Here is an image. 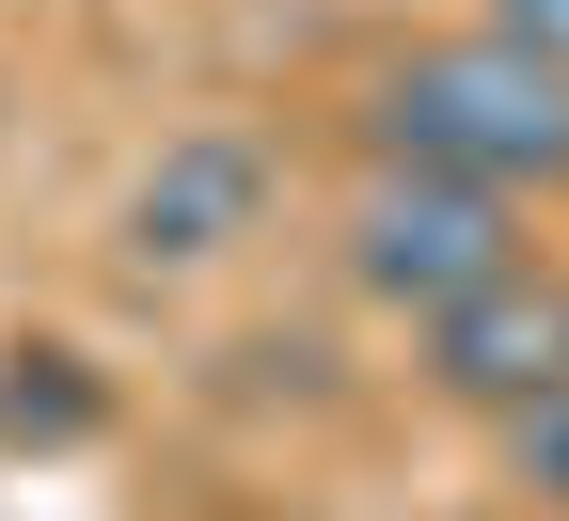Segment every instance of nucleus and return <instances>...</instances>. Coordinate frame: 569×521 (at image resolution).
<instances>
[{
  "mask_svg": "<svg viewBox=\"0 0 569 521\" xmlns=\"http://www.w3.org/2000/svg\"><path fill=\"white\" fill-rule=\"evenodd\" d=\"M427 332V395H459V411H538V395H569V284L522 253V269H490V284H459L443 317H411Z\"/></svg>",
  "mask_w": 569,
  "mask_h": 521,
  "instance_id": "20e7f679",
  "label": "nucleus"
},
{
  "mask_svg": "<svg viewBox=\"0 0 569 521\" xmlns=\"http://www.w3.org/2000/svg\"><path fill=\"white\" fill-rule=\"evenodd\" d=\"M522 474H538V490H569V395H538V411H522Z\"/></svg>",
  "mask_w": 569,
  "mask_h": 521,
  "instance_id": "0eeeda50",
  "label": "nucleus"
},
{
  "mask_svg": "<svg viewBox=\"0 0 569 521\" xmlns=\"http://www.w3.org/2000/svg\"><path fill=\"white\" fill-rule=\"evenodd\" d=\"M96 363L80 348H0V442H96Z\"/></svg>",
  "mask_w": 569,
  "mask_h": 521,
  "instance_id": "39448f33",
  "label": "nucleus"
},
{
  "mask_svg": "<svg viewBox=\"0 0 569 521\" xmlns=\"http://www.w3.org/2000/svg\"><path fill=\"white\" fill-rule=\"evenodd\" d=\"M253 221H269V142H253V127H190V142H159V159L127 174L111 253H127L142 284H174V269H222Z\"/></svg>",
  "mask_w": 569,
  "mask_h": 521,
  "instance_id": "7ed1b4c3",
  "label": "nucleus"
},
{
  "mask_svg": "<svg viewBox=\"0 0 569 521\" xmlns=\"http://www.w3.org/2000/svg\"><path fill=\"white\" fill-rule=\"evenodd\" d=\"M490 269H522V221H507V190H475V174H380L365 206H348V284L396 301V317H443L459 284H490Z\"/></svg>",
  "mask_w": 569,
  "mask_h": 521,
  "instance_id": "f03ea898",
  "label": "nucleus"
},
{
  "mask_svg": "<svg viewBox=\"0 0 569 521\" xmlns=\"http://www.w3.org/2000/svg\"><path fill=\"white\" fill-rule=\"evenodd\" d=\"M490 32L538 48V63H569V0H490Z\"/></svg>",
  "mask_w": 569,
  "mask_h": 521,
  "instance_id": "423d86ee",
  "label": "nucleus"
},
{
  "mask_svg": "<svg viewBox=\"0 0 569 521\" xmlns=\"http://www.w3.org/2000/svg\"><path fill=\"white\" fill-rule=\"evenodd\" d=\"M380 174H475V190H553L569 174V63L507 48V32H459V48H411L396 80L365 96Z\"/></svg>",
  "mask_w": 569,
  "mask_h": 521,
  "instance_id": "f257e3e1",
  "label": "nucleus"
}]
</instances>
